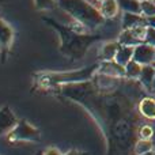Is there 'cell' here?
Segmentation results:
<instances>
[{
  "label": "cell",
  "instance_id": "obj_1",
  "mask_svg": "<svg viewBox=\"0 0 155 155\" xmlns=\"http://www.w3.org/2000/svg\"><path fill=\"white\" fill-rule=\"evenodd\" d=\"M46 21L51 26H53L59 31L60 38H61V52L72 59L82 57L90 46V44L99 38L97 35H87L78 33L68 26H61V25L56 23L53 19H46Z\"/></svg>",
  "mask_w": 155,
  "mask_h": 155
},
{
  "label": "cell",
  "instance_id": "obj_2",
  "mask_svg": "<svg viewBox=\"0 0 155 155\" xmlns=\"http://www.w3.org/2000/svg\"><path fill=\"white\" fill-rule=\"evenodd\" d=\"M59 5L71 18L84 25L88 30L98 27L105 19L99 8H95L87 0H59Z\"/></svg>",
  "mask_w": 155,
  "mask_h": 155
},
{
  "label": "cell",
  "instance_id": "obj_3",
  "mask_svg": "<svg viewBox=\"0 0 155 155\" xmlns=\"http://www.w3.org/2000/svg\"><path fill=\"white\" fill-rule=\"evenodd\" d=\"M95 71H98V65H91V67L82 68V70H78V71L49 74V75H46L45 78L51 83H78V82L88 80Z\"/></svg>",
  "mask_w": 155,
  "mask_h": 155
},
{
  "label": "cell",
  "instance_id": "obj_4",
  "mask_svg": "<svg viewBox=\"0 0 155 155\" xmlns=\"http://www.w3.org/2000/svg\"><path fill=\"white\" fill-rule=\"evenodd\" d=\"M10 142H38L41 135L37 128L30 125L26 120H19L14 129L7 134Z\"/></svg>",
  "mask_w": 155,
  "mask_h": 155
},
{
  "label": "cell",
  "instance_id": "obj_5",
  "mask_svg": "<svg viewBox=\"0 0 155 155\" xmlns=\"http://www.w3.org/2000/svg\"><path fill=\"white\" fill-rule=\"evenodd\" d=\"M134 60L142 65L153 64L155 61V48L147 42H142L135 46Z\"/></svg>",
  "mask_w": 155,
  "mask_h": 155
},
{
  "label": "cell",
  "instance_id": "obj_6",
  "mask_svg": "<svg viewBox=\"0 0 155 155\" xmlns=\"http://www.w3.org/2000/svg\"><path fill=\"white\" fill-rule=\"evenodd\" d=\"M98 72L109 78H123L125 76V67L120 65L116 60H104L98 65Z\"/></svg>",
  "mask_w": 155,
  "mask_h": 155
},
{
  "label": "cell",
  "instance_id": "obj_7",
  "mask_svg": "<svg viewBox=\"0 0 155 155\" xmlns=\"http://www.w3.org/2000/svg\"><path fill=\"white\" fill-rule=\"evenodd\" d=\"M16 124H18V120L10 107L0 109V136L11 132Z\"/></svg>",
  "mask_w": 155,
  "mask_h": 155
},
{
  "label": "cell",
  "instance_id": "obj_8",
  "mask_svg": "<svg viewBox=\"0 0 155 155\" xmlns=\"http://www.w3.org/2000/svg\"><path fill=\"white\" fill-rule=\"evenodd\" d=\"M12 40H14L12 27L0 16V51L7 52L11 48Z\"/></svg>",
  "mask_w": 155,
  "mask_h": 155
},
{
  "label": "cell",
  "instance_id": "obj_9",
  "mask_svg": "<svg viewBox=\"0 0 155 155\" xmlns=\"http://www.w3.org/2000/svg\"><path fill=\"white\" fill-rule=\"evenodd\" d=\"M140 25H147L146 16L142 14H134V12H124L123 15V30L132 29L135 26Z\"/></svg>",
  "mask_w": 155,
  "mask_h": 155
},
{
  "label": "cell",
  "instance_id": "obj_10",
  "mask_svg": "<svg viewBox=\"0 0 155 155\" xmlns=\"http://www.w3.org/2000/svg\"><path fill=\"white\" fill-rule=\"evenodd\" d=\"M134 51L135 46H128V45H121L117 51V54H116L114 60L118 63L120 65L125 67L131 60H134Z\"/></svg>",
  "mask_w": 155,
  "mask_h": 155
},
{
  "label": "cell",
  "instance_id": "obj_11",
  "mask_svg": "<svg viewBox=\"0 0 155 155\" xmlns=\"http://www.w3.org/2000/svg\"><path fill=\"white\" fill-rule=\"evenodd\" d=\"M154 78H155V68L153 67V64L143 65V70H142V74H140V76H139V80L146 90L151 91Z\"/></svg>",
  "mask_w": 155,
  "mask_h": 155
},
{
  "label": "cell",
  "instance_id": "obj_12",
  "mask_svg": "<svg viewBox=\"0 0 155 155\" xmlns=\"http://www.w3.org/2000/svg\"><path fill=\"white\" fill-rule=\"evenodd\" d=\"M118 10H120V7H118L117 0H104L99 4V11H101L104 18H113L117 15Z\"/></svg>",
  "mask_w": 155,
  "mask_h": 155
},
{
  "label": "cell",
  "instance_id": "obj_13",
  "mask_svg": "<svg viewBox=\"0 0 155 155\" xmlns=\"http://www.w3.org/2000/svg\"><path fill=\"white\" fill-rule=\"evenodd\" d=\"M139 110L146 118L154 120L155 118V99L153 98H144L140 101Z\"/></svg>",
  "mask_w": 155,
  "mask_h": 155
},
{
  "label": "cell",
  "instance_id": "obj_14",
  "mask_svg": "<svg viewBox=\"0 0 155 155\" xmlns=\"http://www.w3.org/2000/svg\"><path fill=\"white\" fill-rule=\"evenodd\" d=\"M121 46V44L118 41H113V42L105 44L101 48V57L102 60H114L116 54H117L118 48Z\"/></svg>",
  "mask_w": 155,
  "mask_h": 155
},
{
  "label": "cell",
  "instance_id": "obj_15",
  "mask_svg": "<svg viewBox=\"0 0 155 155\" xmlns=\"http://www.w3.org/2000/svg\"><path fill=\"white\" fill-rule=\"evenodd\" d=\"M120 10L124 12H134V14H142V4L140 0H117Z\"/></svg>",
  "mask_w": 155,
  "mask_h": 155
},
{
  "label": "cell",
  "instance_id": "obj_16",
  "mask_svg": "<svg viewBox=\"0 0 155 155\" xmlns=\"http://www.w3.org/2000/svg\"><path fill=\"white\" fill-rule=\"evenodd\" d=\"M143 70V65L139 64L137 61L135 60H131L128 64L125 65V76L128 79H139L140 74H142Z\"/></svg>",
  "mask_w": 155,
  "mask_h": 155
},
{
  "label": "cell",
  "instance_id": "obj_17",
  "mask_svg": "<svg viewBox=\"0 0 155 155\" xmlns=\"http://www.w3.org/2000/svg\"><path fill=\"white\" fill-rule=\"evenodd\" d=\"M118 42H120L121 45H128V46H136V45H139V44H142L132 34V31L129 29L123 30V33H121L120 37H118Z\"/></svg>",
  "mask_w": 155,
  "mask_h": 155
},
{
  "label": "cell",
  "instance_id": "obj_18",
  "mask_svg": "<svg viewBox=\"0 0 155 155\" xmlns=\"http://www.w3.org/2000/svg\"><path fill=\"white\" fill-rule=\"evenodd\" d=\"M140 4H142V15H144L146 18L155 15V0H143Z\"/></svg>",
  "mask_w": 155,
  "mask_h": 155
},
{
  "label": "cell",
  "instance_id": "obj_19",
  "mask_svg": "<svg viewBox=\"0 0 155 155\" xmlns=\"http://www.w3.org/2000/svg\"><path fill=\"white\" fill-rule=\"evenodd\" d=\"M151 150H153V143H151V140L140 139L139 142L136 143V146H135V153H136L137 155L148 153V151H151Z\"/></svg>",
  "mask_w": 155,
  "mask_h": 155
},
{
  "label": "cell",
  "instance_id": "obj_20",
  "mask_svg": "<svg viewBox=\"0 0 155 155\" xmlns=\"http://www.w3.org/2000/svg\"><path fill=\"white\" fill-rule=\"evenodd\" d=\"M34 5L40 11H49L54 7V0H34Z\"/></svg>",
  "mask_w": 155,
  "mask_h": 155
},
{
  "label": "cell",
  "instance_id": "obj_21",
  "mask_svg": "<svg viewBox=\"0 0 155 155\" xmlns=\"http://www.w3.org/2000/svg\"><path fill=\"white\" fill-rule=\"evenodd\" d=\"M153 135H154V129L151 128L150 125H144V127H142V128H140V131H139V136H140V139L150 140L151 137H153Z\"/></svg>",
  "mask_w": 155,
  "mask_h": 155
},
{
  "label": "cell",
  "instance_id": "obj_22",
  "mask_svg": "<svg viewBox=\"0 0 155 155\" xmlns=\"http://www.w3.org/2000/svg\"><path fill=\"white\" fill-rule=\"evenodd\" d=\"M144 42L150 44V45H153L155 48V29L154 27H147V34H146V40Z\"/></svg>",
  "mask_w": 155,
  "mask_h": 155
},
{
  "label": "cell",
  "instance_id": "obj_23",
  "mask_svg": "<svg viewBox=\"0 0 155 155\" xmlns=\"http://www.w3.org/2000/svg\"><path fill=\"white\" fill-rule=\"evenodd\" d=\"M42 155H63V154H61V151H60L59 148H56V147H49V148H46V150L44 151Z\"/></svg>",
  "mask_w": 155,
  "mask_h": 155
},
{
  "label": "cell",
  "instance_id": "obj_24",
  "mask_svg": "<svg viewBox=\"0 0 155 155\" xmlns=\"http://www.w3.org/2000/svg\"><path fill=\"white\" fill-rule=\"evenodd\" d=\"M146 21H147V26L154 27V29H155V15H153V16H148V18H146Z\"/></svg>",
  "mask_w": 155,
  "mask_h": 155
},
{
  "label": "cell",
  "instance_id": "obj_25",
  "mask_svg": "<svg viewBox=\"0 0 155 155\" xmlns=\"http://www.w3.org/2000/svg\"><path fill=\"white\" fill-rule=\"evenodd\" d=\"M64 155H84V154L80 153V151H78V150H71V151H68V153L64 154Z\"/></svg>",
  "mask_w": 155,
  "mask_h": 155
},
{
  "label": "cell",
  "instance_id": "obj_26",
  "mask_svg": "<svg viewBox=\"0 0 155 155\" xmlns=\"http://www.w3.org/2000/svg\"><path fill=\"white\" fill-rule=\"evenodd\" d=\"M142 155H155V151H148V153H144V154H142Z\"/></svg>",
  "mask_w": 155,
  "mask_h": 155
},
{
  "label": "cell",
  "instance_id": "obj_27",
  "mask_svg": "<svg viewBox=\"0 0 155 155\" xmlns=\"http://www.w3.org/2000/svg\"><path fill=\"white\" fill-rule=\"evenodd\" d=\"M151 93H155V78H154V82H153V87H151Z\"/></svg>",
  "mask_w": 155,
  "mask_h": 155
},
{
  "label": "cell",
  "instance_id": "obj_28",
  "mask_svg": "<svg viewBox=\"0 0 155 155\" xmlns=\"http://www.w3.org/2000/svg\"><path fill=\"white\" fill-rule=\"evenodd\" d=\"M95 2H98V3H99V4H101V3H102V2H104V0H95Z\"/></svg>",
  "mask_w": 155,
  "mask_h": 155
},
{
  "label": "cell",
  "instance_id": "obj_29",
  "mask_svg": "<svg viewBox=\"0 0 155 155\" xmlns=\"http://www.w3.org/2000/svg\"><path fill=\"white\" fill-rule=\"evenodd\" d=\"M153 67H154V68H155V61H154V63H153Z\"/></svg>",
  "mask_w": 155,
  "mask_h": 155
},
{
  "label": "cell",
  "instance_id": "obj_30",
  "mask_svg": "<svg viewBox=\"0 0 155 155\" xmlns=\"http://www.w3.org/2000/svg\"><path fill=\"white\" fill-rule=\"evenodd\" d=\"M37 155H42V153H37Z\"/></svg>",
  "mask_w": 155,
  "mask_h": 155
},
{
  "label": "cell",
  "instance_id": "obj_31",
  "mask_svg": "<svg viewBox=\"0 0 155 155\" xmlns=\"http://www.w3.org/2000/svg\"><path fill=\"white\" fill-rule=\"evenodd\" d=\"M140 2H143V0H140Z\"/></svg>",
  "mask_w": 155,
  "mask_h": 155
}]
</instances>
